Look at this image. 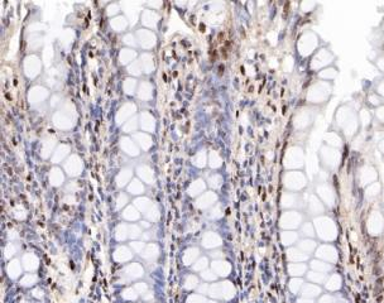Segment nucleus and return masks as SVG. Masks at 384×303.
Masks as SVG:
<instances>
[{"label":"nucleus","mask_w":384,"mask_h":303,"mask_svg":"<svg viewBox=\"0 0 384 303\" xmlns=\"http://www.w3.org/2000/svg\"><path fill=\"white\" fill-rule=\"evenodd\" d=\"M192 302H195V303H204V300L202 299H197V297H191L189 299H188V303H192Z\"/></svg>","instance_id":"f257e3e1"}]
</instances>
